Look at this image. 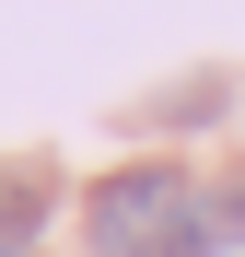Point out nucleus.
<instances>
[{"instance_id":"obj_1","label":"nucleus","mask_w":245,"mask_h":257,"mask_svg":"<svg viewBox=\"0 0 245 257\" xmlns=\"http://www.w3.org/2000/svg\"><path fill=\"white\" fill-rule=\"evenodd\" d=\"M82 245L94 257H210L198 199H187L175 164H117V176L82 199Z\"/></svg>"},{"instance_id":"obj_3","label":"nucleus","mask_w":245,"mask_h":257,"mask_svg":"<svg viewBox=\"0 0 245 257\" xmlns=\"http://www.w3.org/2000/svg\"><path fill=\"white\" fill-rule=\"evenodd\" d=\"M198 234H210V245H245V176H222V199L198 210Z\"/></svg>"},{"instance_id":"obj_2","label":"nucleus","mask_w":245,"mask_h":257,"mask_svg":"<svg viewBox=\"0 0 245 257\" xmlns=\"http://www.w3.org/2000/svg\"><path fill=\"white\" fill-rule=\"evenodd\" d=\"M47 222V164H0V257H24Z\"/></svg>"}]
</instances>
